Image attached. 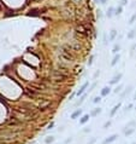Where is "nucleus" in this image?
I'll use <instances>...</instances> for the list:
<instances>
[{
    "label": "nucleus",
    "instance_id": "nucleus-2",
    "mask_svg": "<svg viewBox=\"0 0 136 144\" xmlns=\"http://www.w3.org/2000/svg\"><path fill=\"white\" fill-rule=\"evenodd\" d=\"M88 87V82H84V84L82 85V87L78 90V92H77V96H80V95H83V92L86 91V88Z\"/></svg>",
    "mask_w": 136,
    "mask_h": 144
},
{
    "label": "nucleus",
    "instance_id": "nucleus-17",
    "mask_svg": "<svg viewBox=\"0 0 136 144\" xmlns=\"http://www.w3.org/2000/svg\"><path fill=\"white\" fill-rule=\"evenodd\" d=\"M118 50H119V46H114V48H113V52H118Z\"/></svg>",
    "mask_w": 136,
    "mask_h": 144
},
{
    "label": "nucleus",
    "instance_id": "nucleus-27",
    "mask_svg": "<svg viewBox=\"0 0 136 144\" xmlns=\"http://www.w3.org/2000/svg\"><path fill=\"white\" fill-rule=\"evenodd\" d=\"M134 99H136V93H135V96H134Z\"/></svg>",
    "mask_w": 136,
    "mask_h": 144
},
{
    "label": "nucleus",
    "instance_id": "nucleus-18",
    "mask_svg": "<svg viewBox=\"0 0 136 144\" xmlns=\"http://www.w3.org/2000/svg\"><path fill=\"white\" fill-rule=\"evenodd\" d=\"M112 11H113V9H112V7H110V9H108V12H107V15H108V16H111V15H112Z\"/></svg>",
    "mask_w": 136,
    "mask_h": 144
},
{
    "label": "nucleus",
    "instance_id": "nucleus-5",
    "mask_svg": "<svg viewBox=\"0 0 136 144\" xmlns=\"http://www.w3.org/2000/svg\"><path fill=\"white\" fill-rule=\"evenodd\" d=\"M134 131H135V128L125 127V130H124V135H125V136H130V135H132V133H134Z\"/></svg>",
    "mask_w": 136,
    "mask_h": 144
},
{
    "label": "nucleus",
    "instance_id": "nucleus-8",
    "mask_svg": "<svg viewBox=\"0 0 136 144\" xmlns=\"http://www.w3.org/2000/svg\"><path fill=\"white\" fill-rule=\"evenodd\" d=\"M100 113H101V109L100 108H95L92 111V116H96L98 114H100Z\"/></svg>",
    "mask_w": 136,
    "mask_h": 144
},
{
    "label": "nucleus",
    "instance_id": "nucleus-24",
    "mask_svg": "<svg viewBox=\"0 0 136 144\" xmlns=\"http://www.w3.org/2000/svg\"><path fill=\"white\" fill-rule=\"evenodd\" d=\"M94 142H95V138H93V139H92V140H89V142H88V143H89V144H93V143H94Z\"/></svg>",
    "mask_w": 136,
    "mask_h": 144
},
{
    "label": "nucleus",
    "instance_id": "nucleus-1",
    "mask_svg": "<svg viewBox=\"0 0 136 144\" xmlns=\"http://www.w3.org/2000/svg\"><path fill=\"white\" fill-rule=\"evenodd\" d=\"M118 138V135H111L110 137H107L105 140L102 142V144H110V143H112V142H114Z\"/></svg>",
    "mask_w": 136,
    "mask_h": 144
},
{
    "label": "nucleus",
    "instance_id": "nucleus-20",
    "mask_svg": "<svg viewBox=\"0 0 136 144\" xmlns=\"http://www.w3.org/2000/svg\"><path fill=\"white\" fill-rule=\"evenodd\" d=\"M120 12H122V7H118V9L116 10V13L118 15V13H120Z\"/></svg>",
    "mask_w": 136,
    "mask_h": 144
},
{
    "label": "nucleus",
    "instance_id": "nucleus-21",
    "mask_svg": "<svg viewBox=\"0 0 136 144\" xmlns=\"http://www.w3.org/2000/svg\"><path fill=\"white\" fill-rule=\"evenodd\" d=\"M120 88H122V86H118V87H117L116 90H114V92H116V93H118V92L120 91Z\"/></svg>",
    "mask_w": 136,
    "mask_h": 144
},
{
    "label": "nucleus",
    "instance_id": "nucleus-23",
    "mask_svg": "<svg viewBox=\"0 0 136 144\" xmlns=\"http://www.w3.org/2000/svg\"><path fill=\"white\" fill-rule=\"evenodd\" d=\"M53 126H54V123H53V122H51L49 125H48V130H49V128H52V127H53Z\"/></svg>",
    "mask_w": 136,
    "mask_h": 144
},
{
    "label": "nucleus",
    "instance_id": "nucleus-9",
    "mask_svg": "<svg viewBox=\"0 0 136 144\" xmlns=\"http://www.w3.org/2000/svg\"><path fill=\"white\" fill-rule=\"evenodd\" d=\"M119 108H120V104H117L116 107H114V108H113V109L111 110V116H113L114 114H116V113H117V110H118Z\"/></svg>",
    "mask_w": 136,
    "mask_h": 144
},
{
    "label": "nucleus",
    "instance_id": "nucleus-11",
    "mask_svg": "<svg viewBox=\"0 0 136 144\" xmlns=\"http://www.w3.org/2000/svg\"><path fill=\"white\" fill-rule=\"evenodd\" d=\"M118 59H119V55H118V56H116V57L113 58V61H112V63H111V64H112V65H114V64H116L117 62H118Z\"/></svg>",
    "mask_w": 136,
    "mask_h": 144
},
{
    "label": "nucleus",
    "instance_id": "nucleus-14",
    "mask_svg": "<svg viewBox=\"0 0 136 144\" xmlns=\"http://www.w3.org/2000/svg\"><path fill=\"white\" fill-rule=\"evenodd\" d=\"M100 100H101V99H100V97H95V98H94V100H93V102H94V103H99Z\"/></svg>",
    "mask_w": 136,
    "mask_h": 144
},
{
    "label": "nucleus",
    "instance_id": "nucleus-28",
    "mask_svg": "<svg viewBox=\"0 0 136 144\" xmlns=\"http://www.w3.org/2000/svg\"><path fill=\"white\" fill-rule=\"evenodd\" d=\"M101 1H102V3H105V1H106V0H101Z\"/></svg>",
    "mask_w": 136,
    "mask_h": 144
},
{
    "label": "nucleus",
    "instance_id": "nucleus-19",
    "mask_svg": "<svg viewBox=\"0 0 136 144\" xmlns=\"http://www.w3.org/2000/svg\"><path fill=\"white\" fill-rule=\"evenodd\" d=\"M135 33H136V30H132V32H131V33L129 34V38H132V36L135 35Z\"/></svg>",
    "mask_w": 136,
    "mask_h": 144
},
{
    "label": "nucleus",
    "instance_id": "nucleus-22",
    "mask_svg": "<svg viewBox=\"0 0 136 144\" xmlns=\"http://www.w3.org/2000/svg\"><path fill=\"white\" fill-rule=\"evenodd\" d=\"M128 4V0H122V5H127Z\"/></svg>",
    "mask_w": 136,
    "mask_h": 144
},
{
    "label": "nucleus",
    "instance_id": "nucleus-29",
    "mask_svg": "<svg viewBox=\"0 0 136 144\" xmlns=\"http://www.w3.org/2000/svg\"><path fill=\"white\" fill-rule=\"evenodd\" d=\"M132 144H136V143H132Z\"/></svg>",
    "mask_w": 136,
    "mask_h": 144
},
{
    "label": "nucleus",
    "instance_id": "nucleus-10",
    "mask_svg": "<svg viewBox=\"0 0 136 144\" xmlns=\"http://www.w3.org/2000/svg\"><path fill=\"white\" fill-rule=\"evenodd\" d=\"M53 142H54V137H52V136H49V137H47L45 139V143L46 144H51V143H53Z\"/></svg>",
    "mask_w": 136,
    "mask_h": 144
},
{
    "label": "nucleus",
    "instance_id": "nucleus-7",
    "mask_svg": "<svg viewBox=\"0 0 136 144\" xmlns=\"http://www.w3.org/2000/svg\"><path fill=\"white\" fill-rule=\"evenodd\" d=\"M110 93V87H104L102 90H101V96L104 97V96H107Z\"/></svg>",
    "mask_w": 136,
    "mask_h": 144
},
{
    "label": "nucleus",
    "instance_id": "nucleus-3",
    "mask_svg": "<svg viewBox=\"0 0 136 144\" xmlns=\"http://www.w3.org/2000/svg\"><path fill=\"white\" fill-rule=\"evenodd\" d=\"M120 79H122V74H118V75H116V76H114V78H113V79L110 81V84H111V85H113V84H117V82H118Z\"/></svg>",
    "mask_w": 136,
    "mask_h": 144
},
{
    "label": "nucleus",
    "instance_id": "nucleus-25",
    "mask_svg": "<svg viewBox=\"0 0 136 144\" xmlns=\"http://www.w3.org/2000/svg\"><path fill=\"white\" fill-rule=\"evenodd\" d=\"M130 108H132V104H129V105H128V107H127V109H128V110H129V109H130Z\"/></svg>",
    "mask_w": 136,
    "mask_h": 144
},
{
    "label": "nucleus",
    "instance_id": "nucleus-15",
    "mask_svg": "<svg viewBox=\"0 0 136 144\" xmlns=\"http://www.w3.org/2000/svg\"><path fill=\"white\" fill-rule=\"evenodd\" d=\"M116 36V30H112V33H111V40Z\"/></svg>",
    "mask_w": 136,
    "mask_h": 144
},
{
    "label": "nucleus",
    "instance_id": "nucleus-16",
    "mask_svg": "<svg viewBox=\"0 0 136 144\" xmlns=\"http://www.w3.org/2000/svg\"><path fill=\"white\" fill-rule=\"evenodd\" d=\"M135 19H136V13H135L132 17H131V19H130V23H134V21H135Z\"/></svg>",
    "mask_w": 136,
    "mask_h": 144
},
{
    "label": "nucleus",
    "instance_id": "nucleus-6",
    "mask_svg": "<svg viewBox=\"0 0 136 144\" xmlns=\"http://www.w3.org/2000/svg\"><path fill=\"white\" fill-rule=\"evenodd\" d=\"M81 114H82V110H81V109H77L76 111H74V113L71 114V119H77Z\"/></svg>",
    "mask_w": 136,
    "mask_h": 144
},
{
    "label": "nucleus",
    "instance_id": "nucleus-12",
    "mask_svg": "<svg viewBox=\"0 0 136 144\" xmlns=\"http://www.w3.org/2000/svg\"><path fill=\"white\" fill-rule=\"evenodd\" d=\"M131 88H132V87H131V86H129V87H128V88H127V91H125V92H124V93H123V95H122V97H124V96H125V95H128V93H129V92H130V91H131Z\"/></svg>",
    "mask_w": 136,
    "mask_h": 144
},
{
    "label": "nucleus",
    "instance_id": "nucleus-13",
    "mask_svg": "<svg viewBox=\"0 0 136 144\" xmlns=\"http://www.w3.org/2000/svg\"><path fill=\"white\" fill-rule=\"evenodd\" d=\"M110 125H111V121H107V122H105V125H104V128H107Z\"/></svg>",
    "mask_w": 136,
    "mask_h": 144
},
{
    "label": "nucleus",
    "instance_id": "nucleus-4",
    "mask_svg": "<svg viewBox=\"0 0 136 144\" xmlns=\"http://www.w3.org/2000/svg\"><path fill=\"white\" fill-rule=\"evenodd\" d=\"M89 121V115L88 114H86V115H83L82 118H81V120H80V123L81 125H84L86 122H88Z\"/></svg>",
    "mask_w": 136,
    "mask_h": 144
},
{
    "label": "nucleus",
    "instance_id": "nucleus-26",
    "mask_svg": "<svg viewBox=\"0 0 136 144\" xmlns=\"http://www.w3.org/2000/svg\"><path fill=\"white\" fill-rule=\"evenodd\" d=\"M70 142H71V138H69V139H66V140H65V143H66V144H68V143H70Z\"/></svg>",
    "mask_w": 136,
    "mask_h": 144
}]
</instances>
